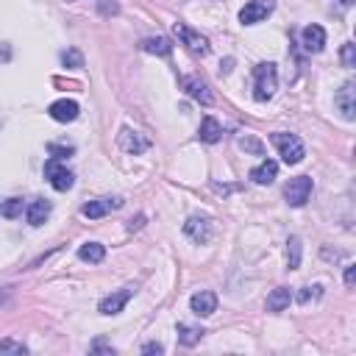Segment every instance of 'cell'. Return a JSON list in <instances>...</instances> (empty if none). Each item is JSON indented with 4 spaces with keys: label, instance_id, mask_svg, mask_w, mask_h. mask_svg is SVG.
<instances>
[{
    "label": "cell",
    "instance_id": "obj_1",
    "mask_svg": "<svg viewBox=\"0 0 356 356\" xmlns=\"http://www.w3.org/2000/svg\"><path fill=\"white\" fill-rule=\"evenodd\" d=\"M275 90H278V70H275V64L273 61L256 64L253 67V98L259 103H264V101H270L275 95Z\"/></svg>",
    "mask_w": 356,
    "mask_h": 356
},
{
    "label": "cell",
    "instance_id": "obj_2",
    "mask_svg": "<svg viewBox=\"0 0 356 356\" xmlns=\"http://www.w3.org/2000/svg\"><path fill=\"white\" fill-rule=\"evenodd\" d=\"M45 178L50 181V187L56 192H67V189H73V184H76L73 170H67V165L61 159H56V156L45 162Z\"/></svg>",
    "mask_w": 356,
    "mask_h": 356
},
{
    "label": "cell",
    "instance_id": "obj_3",
    "mask_svg": "<svg viewBox=\"0 0 356 356\" xmlns=\"http://www.w3.org/2000/svg\"><path fill=\"white\" fill-rule=\"evenodd\" d=\"M273 145L278 148V156L287 165H298L304 159V142L295 134H273Z\"/></svg>",
    "mask_w": 356,
    "mask_h": 356
},
{
    "label": "cell",
    "instance_id": "obj_4",
    "mask_svg": "<svg viewBox=\"0 0 356 356\" xmlns=\"http://www.w3.org/2000/svg\"><path fill=\"white\" fill-rule=\"evenodd\" d=\"M312 189H315L312 178H309V176H298V178H290V184L284 187V198H287L290 206L301 209V206H306V200L312 198Z\"/></svg>",
    "mask_w": 356,
    "mask_h": 356
},
{
    "label": "cell",
    "instance_id": "obj_5",
    "mask_svg": "<svg viewBox=\"0 0 356 356\" xmlns=\"http://www.w3.org/2000/svg\"><path fill=\"white\" fill-rule=\"evenodd\" d=\"M173 31H176V36L181 39V45H187L189 53H195V56H206V53H209V39H206L203 34L192 31V28L184 25V23H176Z\"/></svg>",
    "mask_w": 356,
    "mask_h": 356
},
{
    "label": "cell",
    "instance_id": "obj_6",
    "mask_svg": "<svg viewBox=\"0 0 356 356\" xmlns=\"http://www.w3.org/2000/svg\"><path fill=\"white\" fill-rule=\"evenodd\" d=\"M134 293H136V287H134V284H128V287H123V290H117V293L106 295V298L98 304V312H101V315H106V317L120 315V312L125 309V304L134 298Z\"/></svg>",
    "mask_w": 356,
    "mask_h": 356
},
{
    "label": "cell",
    "instance_id": "obj_7",
    "mask_svg": "<svg viewBox=\"0 0 356 356\" xmlns=\"http://www.w3.org/2000/svg\"><path fill=\"white\" fill-rule=\"evenodd\" d=\"M273 9H275L273 0H248V3L242 6V12H240V23L256 25V23L267 20V17L273 14Z\"/></svg>",
    "mask_w": 356,
    "mask_h": 356
},
{
    "label": "cell",
    "instance_id": "obj_8",
    "mask_svg": "<svg viewBox=\"0 0 356 356\" xmlns=\"http://www.w3.org/2000/svg\"><path fill=\"white\" fill-rule=\"evenodd\" d=\"M184 234H187L192 242L206 245V242L211 240V234H215V229H211V220H209V218H198V215H192V218L184 223Z\"/></svg>",
    "mask_w": 356,
    "mask_h": 356
},
{
    "label": "cell",
    "instance_id": "obj_9",
    "mask_svg": "<svg viewBox=\"0 0 356 356\" xmlns=\"http://www.w3.org/2000/svg\"><path fill=\"white\" fill-rule=\"evenodd\" d=\"M120 148H123L125 154L139 156V154H145V151L151 148V139H148L145 134L134 131V128H123V131H120Z\"/></svg>",
    "mask_w": 356,
    "mask_h": 356
},
{
    "label": "cell",
    "instance_id": "obj_10",
    "mask_svg": "<svg viewBox=\"0 0 356 356\" xmlns=\"http://www.w3.org/2000/svg\"><path fill=\"white\" fill-rule=\"evenodd\" d=\"M120 206H123V198H98V200H90V203L81 206V215L90 218V220H101Z\"/></svg>",
    "mask_w": 356,
    "mask_h": 356
},
{
    "label": "cell",
    "instance_id": "obj_11",
    "mask_svg": "<svg viewBox=\"0 0 356 356\" xmlns=\"http://www.w3.org/2000/svg\"><path fill=\"white\" fill-rule=\"evenodd\" d=\"M181 90H184L189 98H195L198 103H203V106H211V103H215V95L209 92L206 81L198 78V76H184V78H181Z\"/></svg>",
    "mask_w": 356,
    "mask_h": 356
},
{
    "label": "cell",
    "instance_id": "obj_12",
    "mask_svg": "<svg viewBox=\"0 0 356 356\" xmlns=\"http://www.w3.org/2000/svg\"><path fill=\"white\" fill-rule=\"evenodd\" d=\"M334 103H337V109L342 112L345 120H353V117H356V84H353V81H345L342 90L337 92Z\"/></svg>",
    "mask_w": 356,
    "mask_h": 356
},
{
    "label": "cell",
    "instance_id": "obj_13",
    "mask_svg": "<svg viewBox=\"0 0 356 356\" xmlns=\"http://www.w3.org/2000/svg\"><path fill=\"white\" fill-rule=\"evenodd\" d=\"M189 306L198 317H209V315H215L218 312V295L211 293V290H200L189 298Z\"/></svg>",
    "mask_w": 356,
    "mask_h": 356
},
{
    "label": "cell",
    "instance_id": "obj_14",
    "mask_svg": "<svg viewBox=\"0 0 356 356\" xmlns=\"http://www.w3.org/2000/svg\"><path fill=\"white\" fill-rule=\"evenodd\" d=\"M78 103L76 101H56V103H50V109H48V114L56 120V123H73L76 117H78Z\"/></svg>",
    "mask_w": 356,
    "mask_h": 356
},
{
    "label": "cell",
    "instance_id": "obj_15",
    "mask_svg": "<svg viewBox=\"0 0 356 356\" xmlns=\"http://www.w3.org/2000/svg\"><path fill=\"white\" fill-rule=\"evenodd\" d=\"M301 45L309 50V53H320L323 48H326V31H323V25H306L304 31H301Z\"/></svg>",
    "mask_w": 356,
    "mask_h": 356
},
{
    "label": "cell",
    "instance_id": "obj_16",
    "mask_svg": "<svg viewBox=\"0 0 356 356\" xmlns=\"http://www.w3.org/2000/svg\"><path fill=\"white\" fill-rule=\"evenodd\" d=\"M275 176H278V165L273 162V159H264L262 165H256L253 170H251V181L253 184H273L275 181Z\"/></svg>",
    "mask_w": 356,
    "mask_h": 356
},
{
    "label": "cell",
    "instance_id": "obj_17",
    "mask_svg": "<svg viewBox=\"0 0 356 356\" xmlns=\"http://www.w3.org/2000/svg\"><path fill=\"white\" fill-rule=\"evenodd\" d=\"M198 136H200V142H209V145H215V142H220V136H223V125H220L215 117H206V120L200 123V128H198Z\"/></svg>",
    "mask_w": 356,
    "mask_h": 356
},
{
    "label": "cell",
    "instance_id": "obj_18",
    "mask_svg": "<svg viewBox=\"0 0 356 356\" xmlns=\"http://www.w3.org/2000/svg\"><path fill=\"white\" fill-rule=\"evenodd\" d=\"M25 218H28V223H31L34 229H39V226L50 218V203H48V200H34V203L25 209Z\"/></svg>",
    "mask_w": 356,
    "mask_h": 356
},
{
    "label": "cell",
    "instance_id": "obj_19",
    "mask_svg": "<svg viewBox=\"0 0 356 356\" xmlns=\"http://www.w3.org/2000/svg\"><path fill=\"white\" fill-rule=\"evenodd\" d=\"M293 301V293L290 287H275L270 295H267V312H284Z\"/></svg>",
    "mask_w": 356,
    "mask_h": 356
},
{
    "label": "cell",
    "instance_id": "obj_20",
    "mask_svg": "<svg viewBox=\"0 0 356 356\" xmlns=\"http://www.w3.org/2000/svg\"><path fill=\"white\" fill-rule=\"evenodd\" d=\"M139 48L145 53H156V56H170L173 53V45L167 36H151V39H142Z\"/></svg>",
    "mask_w": 356,
    "mask_h": 356
},
{
    "label": "cell",
    "instance_id": "obj_21",
    "mask_svg": "<svg viewBox=\"0 0 356 356\" xmlns=\"http://www.w3.org/2000/svg\"><path fill=\"white\" fill-rule=\"evenodd\" d=\"M203 334H206V331H203L200 326H189V323H178V342H181V345H187V348H192V345H198Z\"/></svg>",
    "mask_w": 356,
    "mask_h": 356
},
{
    "label": "cell",
    "instance_id": "obj_22",
    "mask_svg": "<svg viewBox=\"0 0 356 356\" xmlns=\"http://www.w3.org/2000/svg\"><path fill=\"white\" fill-rule=\"evenodd\" d=\"M78 256H81V262L98 264V262H103V259H106V248H103L101 242H87V245H81V248H78Z\"/></svg>",
    "mask_w": 356,
    "mask_h": 356
},
{
    "label": "cell",
    "instance_id": "obj_23",
    "mask_svg": "<svg viewBox=\"0 0 356 356\" xmlns=\"http://www.w3.org/2000/svg\"><path fill=\"white\" fill-rule=\"evenodd\" d=\"M287 267L290 270H298L301 267V240L298 237H290L287 240Z\"/></svg>",
    "mask_w": 356,
    "mask_h": 356
},
{
    "label": "cell",
    "instance_id": "obj_24",
    "mask_svg": "<svg viewBox=\"0 0 356 356\" xmlns=\"http://www.w3.org/2000/svg\"><path fill=\"white\" fill-rule=\"evenodd\" d=\"M28 348L17 339H0V356H25Z\"/></svg>",
    "mask_w": 356,
    "mask_h": 356
},
{
    "label": "cell",
    "instance_id": "obj_25",
    "mask_svg": "<svg viewBox=\"0 0 356 356\" xmlns=\"http://www.w3.org/2000/svg\"><path fill=\"white\" fill-rule=\"evenodd\" d=\"M0 215H3V218H20V215H23V200H20V198L6 200L3 209H0Z\"/></svg>",
    "mask_w": 356,
    "mask_h": 356
},
{
    "label": "cell",
    "instance_id": "obj_26",
    "mask_svg": "<svg viewBox=\"0 0 356 356\" xmlns=\"http://www.w3.org/2000/svg\"><path fill=\"white\" fill-rule=\"evenodd\" d=\"M240 148L248 151V154H253V156H262L264 154V145H262L259 139H253V136H242L240 139Z\"/></svg>",
    "mask_w": 356,
    "mask_h": 356
},
{
    "label": "cell",
    "instance_id": "obj_27",
    "mask_svg": "<svg viewBox=\"0 0 356 356\" xmlns=\"http://www.w3.org/2000/svg\"><path fill=\"white\" fill-rule=\"evenodd\" d=\"M339 59H342V67H356V45L345 42L342 50H339Z\"/></svg>",
    "mask_w": 356,
    "mask_h": 356
},
{
    "label": "cell",
    "instance_id": "obj_28",
    "mask_svg": "<svg viewBox=\"0 0 356 356\" xmlns=\"http://www.w3.org/2000/svg\"><path fill=\"white\" fill-rule=\"evenodd\" d=\"M61 61L70 64V67H84V56L78 50H64L61 53Z\"/></svg>",
    "mask_w": 356,
    "mask_h": 356
},
{
    "label": "cell",
    "instance_id": "obj_29",
    "mask_svg": "<svg viewBox=\"0 0 356 356\" xmlns=\"http://www.w3.org/2000/svg\"><path fill=\"white\" fill-rule=\"evenodd\" d=\"M48 151H50L56 159H64V156H70V154H73V145H56V142H50V145H48Z\"/></svg>",
    "mask_w": 356,
    "mask_h": 356
},
{
    "label": "cell",
    "instance_id": "obj_30",
    "mask_svg": "<svg viewBox=\"0 0 356 356\" xmlns=\"http://www.w3.org/2000/svg\"><path fill=\"white\" fill-rule=\"evenodd\" d=\"M320 284H317V287H304V293H298V304H309V298H317L320 295Z\"/></svg>",
    "mask_w": 356,
    "mask_h": 356
},
{
    "label": "cell",
    "instance_id": "obj_31",
    "mask_svg": "<svg viewBox=\"0 0 356 356\" xmlns=\"http://www.w3.org/2000/svg\"><path fill=\"white\" fill-rule=\"evenodd\" d=\"M353 281H356V264H348L345 267V287H353Z\"/></svg>",
    "mask_w": 356,
    "mask_h": 356
},
{
    "label": "cell",
    "instance_id": "obj_32",
    "mask_svg": "<svg viewBox=\"0 0 356 356\" xmlns=\"http://www.w3.org/2000/svg\"><path fill=\"white\" fill-rule=\"evenodd\" d=\"M142 353H165V345L162 342H148L145 348H142Z\"/></svg>",
    "mask_w": 356,
    "mask_h": 356
},
{
    "label": "cell",
    "instance_id": "obj_33",
    "mask_svg": "<svg viewBox=\"0 0 356 356\" xmlns=\"http://www.w3.org/2000/svg\"><path fill=\"white\" fill-rule=\"evenodd\" d=\"M231 64H234V59H226V61L220 64V73H231Z\"/></svg>",
    "mask_w": 356,
    "mask_h": 356
},
{
    "label": "cell",
    "instance_id": "obj_34",
    "mask_svg": "<svg viewBox=\"0 0 356 356\" xmlns=\"http://www.w3.org/2000/svg\"><path fill=\"white\" fill-rule=\"evenodd\" d=\"M339 3H342V6L348 9V6H353V3H356V0H339Z\"/></svg>",
    "mask_w": 356,
    "mask_h": 356
}]
</instances>
